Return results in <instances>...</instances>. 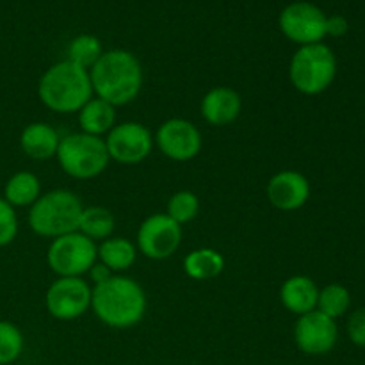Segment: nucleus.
Masks as SVG:
<instances>
[{
	"label": "nucleus",
	"instance_id": "nucleus-5",
	"mask_svg": "<svg viewBox=\"0 0 365 365\" xmlns=\"http://www.w3.org/2000/svg\"><path fill=\"white\" fill-rule=\"evenodd\" d=\"M337 77V57L327 43L299 46L289 61L292 88L307 96L327 91Z\"/></svg>",
	"mask_w": 365,
	"mask_h": 365
},
{
	"label": "nucleus",
	"instance_id": "nucleus-4",
	"mask_svg": "<svg viewBox=\"0 0 365 365\" xmlns=\"http://www.w3.org/2000/svg\"><path fill=\"white\" fill-rule=\"evenodd\" d=\"M82 210V200L73 191L53 189L43 192L38 202L29 209L27 221L36 235L56 239L77 230Z\"/></svg>",
	"mask_w": 365,
	"mask_h": 365
},
{
	"label": "nucleus",
	"instance_id": "nucleus-28",
	"mask_svg": "<svg viewBox=\"0 0 365 365\" xmlns=\"http://www.w3.org/2000/svg\"><path fill=\"white\" fill-rule=\"evenodd\" d=\"M346 330H348V337L353 344L365 348V307L351 312V316L348 317Z\"/></svg>",
	"mask_w": 365,
	"mask_h": 365
},
{
	"label": "nucleus",
	"instance_id": "nucleus-21",
	"mask_svg": "<svg viewBox=\"0 0 365 365\" xmlns=\"http://www.w3.org/2000/svg\"><path fill=\"white\" fill-rule=\"evenodd\" d=\"M182 267L192 280H214L225 271V257L214 248H196L184 257Z\"/></svg>",
	"mask_w": 365,
	"mask_h": 365
},
{
	"label": "nucleus",
	"instance_id": "nucleus-13",
	"mask_svg": "<svg viewBox=\"0 0 365 365\" xmlns=\"http://www.w3.org/2000/svg\"><path fill=\"white\" fill-rule=\"evenodd\" d=\"M339 341L337 321L324 316L319 310L299 316L294 324V342L305 355H327Z\"/></svg>",
	"mask_w": 365,
	"mask_h": 365
},
{
	"label": "nucleus",
	"instance_id": "nucleus-17",
	"mask_svg": "<svg viewBox=\"0 0 365 365\" xmlns=\"http://www.w3.org/2000/svg\"><path fill=\"white\" fill-rule=\"evenodd\" d=\"M61 135L56 128L46 121L29 123L20 134V148L29 159L50 160L56 157L59 148Z\"/></svg>",
	"mask_w": 365,
	"mask_h": 365
},
{
	"label": "nucleus",
	"instance_id": "nucleus-27",
	"mask_svg": "<svg viewBox=\"0 0 365 365\" xmlns=\"http://www.w3.org/2000/svg\"><path fill=\"white\" fill-rule=\"evenodd\" d=\"M18 216L16 209L11 207L0 196V248H6L16 239L18 235Z\"/></svg>",
	"mask_w": 365,
	"mask_h": 365
},
{
	"label": "nucleus",
	"instance_id": "nucleus-14",
	"mask_svg": "<svg viewBox=\"0 0 365 365\" xmlns=\"http://www.w3.org/2000/svg\"><path fill=\"white\" fill-rule=\"evenodd\" d=\"M310 182L296 170H282L269 178L266 185L267 202L282 212H296L310 198Z\"/></svg>",
	"mask_w": 365,
	"mask_h": 365
},
{
	"label": "nucleus",
	"instance_id": "nucleus-25",
	"mask_svg": "<svg viewBox=\"0 0 365 365\" xmlns=\"http://www.w3.org/2000/svg\"><path fill=\"white\" fill-rule=\"evenodd\" d=\"M200 212V198L196 192L189 191V189H182L171 195V198L168 200V209L166 214L182 227V225L191 223L192 220H196Z\"/></svg>",
	"mask_w": 365,
	"mask_h": 365
},
{
	"label": "nucleus",
	"instance_id": "nucleus-7",
	"mask_svg": "<svg viewBox=\"0 0 365 365\" xmlns=\"http://www.w3.org/2000/svg\"><path fill=\"white\" fill-rule=\"evenodd\" d=\"M96 260V242L78 230L52 239L46 248V264L57 277L84 278Z\"/></svg>",
	"mask_w": 365,
	"mask_h": 365
},
{
	"label": "nucleus",
	"instance_id": "nucleus-26",
	"mask_svg": "<svg viewBox=\"0 0 365 365\" xmlns=\"http://www.w3.org/2000/svg\"><path fill=\"white\" fill-rule=\"evenodd\" d=\"M25 339L20 328L11 321L0 319V365L16 362L24 353Z\"/></svg>",
	"mask_w": 365,
	"mask_h": 365
},
{
	"label": "nucleus",
	"instance_id": "nucleus-16",
	"mask_svg": "<svg viewBox=\"0 0 365 365\" xmlns=\"http://www.w3.org/2000/svg\"><path fill=\"white\" fill-rule=\"evenodd\" d=\"M319 287L316 282L305 274L289 277L280 287V302L287 312L294 316H305L317 309Z\"/></svg>",
	"mask_w": 365,
	"mask_h": 365
},
{
	"label": "nucleus",
	"instance_id": "nucleus-9",
	"mask_svg": "<svg viewBox=\"0 0 365 365\" xmlns=\"http://www.w3.org/2000/svg\"><path fill=\"white\" fill-rule=\"evenodd\" d=\"M93 287L86 278L57 277L46 289V312L57 321H75L91 310Z\"/></svg>",
	"mask_w": 365,
	"mask_h": 365
},
{
	"label": "nucleus",
	"instance_id": "nucleus-1",
	"mask_svg": "<svg viewBox=\"0 0 365 365\" xmlns=\"http://www.w3.org/2000/svg\"><path fill=\"white\" fill-rule=\"evenodd\" d=\"M148 309L145 289L127 274H113L93 285L91 310L100 323L114 330H127L139 324Z\"/></svg>",
	"mask_w": 365,
	"mask_h": 365
},
{
	"label": "nucleus",
	"instance_id": "nucleus-6",
	"mask_svg": "<svg viewBox=\"0 0 365 365\" xmlns=\"http://www.w3.org/2000/svg\"><path fill=\"white\" fill-rule=\"evenodd\" d=\"M56 159L63 173L75 180H91L100 177L110 163L103 138L84 132L61 135Z\"/></svg>",
	"mask_w": 365,
	"mask_h": 365
},
{
	"label": "nucleus",
	"instance_id": "nucleus-8",
	"mask_svg": "<svg viewBox=\"0 0 365 365\" xmlns=\"http://www.w3.org/2000/svg\"><path fill=\"white\" fill-rule=\"evenodd\" d=\"M278 27L289 41L298 46L323 43L327 38V14L316 4L298 0L282 9Z\"/></svg>",
	"mask_w": 365,
	"mask_h": 365
},
{
	"label": "nucleus",
	"instance_id": "nucleus-11",
	"mask_svg": "<svg viewBox=\"0 0 365 365\" xmlns=\"http://www.w3.org/2000/svg\"><path fill=\"white\" fill-rule=\"evenodd\" d=\"M109 159L125 166H134L150 157L153 146V134L139 121H121L110 128L103 138Z\"/></svg>",
	"mask_w": 365,
	"mask_h": 365
},
{
	"label": "nucleus",
	"instance_id": "nucleus-3",
	"mask_svg": "<svg viewBox=\"0 0 365 365\" xmlns=\"http://www.w3.org/2000/svg\"><path fill=\"white\" fill-rule=\"evenodd\" d=\"M38 96L46 109L57 114H77L93 98L89 71L64 59L46 68L39 77Z\"/></svg>",
	"mask_w": 365,
	"mask_h": 365
},
{
	"label": "nucleus",
	"instance_id": "nucleus-20",
	"mask_svg": "<svg viewBox=\"0 0 365 365\" xmlns=\"http://www.w3.org/2000/svg\"><path fill=\"white\" fill-rule=\"evenodd\" d=\"M41 180L32 171H16L7 178L2 198L14 209H31L41 196Z\"/></svg>",
	"mask_w": 365,
	"mask_h": 365
},
{
	"label": "nucleus",
	"instance_id": "nucleus-15",
	"mask_svg": "<svg viewBox=\"0 0 365 365\" xmlns=\"http://www.w3.org/2000/svg\"><path fill=\"white\" fill-rule=\"evenodd\" d=\"M241 95L228 86H216L209 89L200 102L202 118L212 127H228L241 116Z\"/></svg>",
	"mask_w": 365,
	"mask_h": 365
},
{
	"label": "nucleus",
	"instance_id": "nucleus-30",
	"mask_svg": "<svg viewBox=\"0 0 365 365\" xmlns=\"http://www.w3.org/2000/svg\"><path fill=\"white\" fill-rule=\"evenodd\" d=\"M88 274H89V278H91L93 285L102 284V282H106L107 278L113 277V273H110V271L107 269V267L103 266V264H100L98 260H96L95 266H93L91 269H89V273H88Z\"/></svg>",
	"mask_w": 365,
	"mask_h": 365
},
{
	"label": "nucleus",
	"instance_id": "nucleus-10",
	"mask_svg": "<svg viewBox=\"0 0 365 365\" xmlns=\"http://www.w3.org/2000/svg\"><path fill=\"white\" fill-rule=\"evenodd\" d=\"M184 232L166 212H157L146 217L138 228L135 246L143 257L150 260H166L180 248Z\"/></svg>",
	"mask_w": 365,
	"mask_h": 365
},
{
	"label": "nucleus",
	"instance_id": "nucleus-22",
	"mask_svg": "<svg viewBox=\"0 0 365 365\" xmlns=\"http://www.w3.org/2000/svg\"><path fill=\"white\" fill-rule=\"evenodd\" d=\"M114 228H116L114 214L110 212L107 207L91 205V207H84V210H82L77 230L81 232V234H84L88 239H91L93 242L98 245V242L113 237Z\"/></svg>",
	"mask_w": 365,
	"mask_h": 365
},
{
	"label": "nucleus",
	"instance_id": "nucleus-29",
	"mask_svg": "<svg viewBox=\"0 0 365 365\" xmlns=\"http://www.w3.org/2000/svg\"><path fill=\"white\" fill-rule=\"evenodd\" d=\"M349 24L346 20V16L342 14H331V16H327V36H331V38H342V36L348 32Z\"/></svg>",
	"mask_w": 365,
	"mask_h": 365
},
{
	"label": "nucleus",
	"instance_id": "nucleus-18",
	"mask_svg": "<svg viewBox=\"0 0 365 365\" xmlns=\"http://www.w3.org/2000/svg\"><path fill=\"white\" fill-rule=\"evenodd\" d=\"M138 246L127 237H113L96 245V257L113 274H123L138 260Z\"/></svg>",
	"mask_w": 365,
	"mask_h": 365
},
{
	"label": "nucleus",
	"instance_id": "nucleus-19",
	"mask_svg": "<svg viewBox=\"0 0 365 365\" xmlns=\"http://www.w3.org/2000/svg\"><path fill=\"white\" fill-rule=\"evenodd\" d=\"M81 132L96 138H106L110 128L116 125V107L106 100L93 96L77 113Z\"/></svg>",
	"mask_w": 365,
	"mask_h": 365
},
{
	"label": "nucleus",
	"instance_id": "nucleus-12",
	"mask_svg": "<svg viewBox=\"0 0 365 365\" xmlns=\"http://www.w3.org/2000/svg\"><path fill=\"white\" fill-rule=\"evenodd\" d=\"M153 143L166 159L173 163H189L202 152L203 138L192 121L185 118H170L159 125Z\"/></svg>",
	"mask_w": 365,
	"mask_h": 365
},
{
	"label": "nucleus",
	"instance_id": "nucleus-2",
	"mask_svg": "<svg viewBox=\"0 0 365 365\" xmlns=\"http://www.w3.org/2000/svg\"><path fill=\"white\" fill-rule=\"evenodd\" d=\"M93 95L110 106H128L143 89V66L138 57L123 48L107 50L89 70Z\"/></svg>",
	"mask_w": 365,
	"mask_h": 365
},
{
	"label": "nucleus",
	"instance_id": "nucleus-24",
	"mask_svg": "<svg viewBox=\"0 0 365 365\" xmlns=\"http://www.w3.org/2000/svg\"><path fill=\"white\" fill-rule=\"evenodd\" d=\"M351 307V294L342 284H328L319 289V298H317V309L324 316L337 321L339 317L346 316V312Z\"/></svg>",
	"mask_w": 365,
	"mask_h": 365
},
{
	"label": "nucleus",
	"instance_id": "nucleus-23",
	"mask_svg": "<svg viewBox=\"0 0 365 365\" xmlns=\"http://www.w3.org/2000/svg\"><path fill=\"white\" fill-rule=\"evenodd\" d=\"M103 52H106V50H103L102 41H100L96 36L78 34L75 36L70 41V45H68L66 59L89 71Z\"/></svg>",
	"mask_w": 365,
	"mask_h": 365
}]
</instances>
